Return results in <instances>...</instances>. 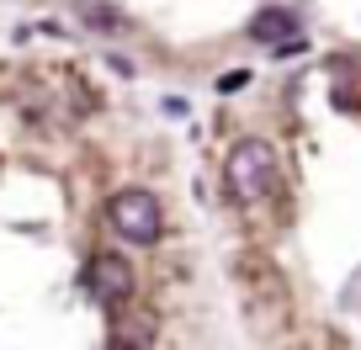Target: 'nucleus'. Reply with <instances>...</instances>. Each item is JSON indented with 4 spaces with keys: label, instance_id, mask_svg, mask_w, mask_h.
Instances as JSON below:
<instances>
[{
    "label": "nucleus",
    "instance_id": "obj_1",
    "mask_svg": "<svg viewBox=\"0 0 361 350\" xmlns=\"http://www.w3.org/2000/svg\"><path fill=\"white\" fill-rule=\"evenodd\" d=\"M228 196L234 202H266L271 192H276V181H282V159H276V149L260 144V138H245V144L228 149Z\"/></svg>",
    "mask_w": 361,
    "mask_h": 350
},
{
    "label": "nucleus",
    "instance_id": "obj_2",
    "mask_svg": "<svg viewBox=\"0 0 361 350\" xmlns=\"http://www.w3.org/2000/svg\"><path fill=\"white\" fill-rule=\"evenodd\" d=\"M106 218H112V228L128 244H154V239L165 234V207L154 202V192H138V186L117 192L112 202H106Z\"/></svg>",
    "mask_w": 361,
    "mask_h": 350
},
{
    "label": "nucleus",
    "instance_id": "obj_3",
    "mask_svg": "<svg viewBox=\"0 0 361 350\" xmlns=\"http://www.w3.org/2000/svg\"><path fill=\"white\" fill-rule=\"evenodd\" d=\"M250 37L255 43H271L276 54H303V22L282 6H266V11L250 16Z\"/></svg>",
    "mask_w": 361,
    "mask_h": 350
},
{
    "label": "nucleus",
    "instance_id": "obj_4",
    "mask_svg": "<svg viewBox=\"0 0 361 350\" xmlns=\"http://www.w3.org/2000/svg\"><path fill=\"white\" fill-rule=\"evenodd\" d=\"M85 287L102 297V303H128V297H133V271H128L123 255H96L90 271H85Z\"/></svg>",
    "mask_w": 361,
    "mask_h": 350
},
{
    "label": "nucleus",
    "instance_id": "obj_5",
    "mask_svg": "<svg viewBox=\"0 0 361 350\" xmlns=\"http://www.w3.org/2000/svg\"><path fill=\"white\" fill-rule=\"evenodd\" d=\"M80 16H85L90 27H123V16H117V11H106L102 0H80Z\"/></svg>",
    "mask_w": 361,
    "mask_h": 350
}]
</instances>
